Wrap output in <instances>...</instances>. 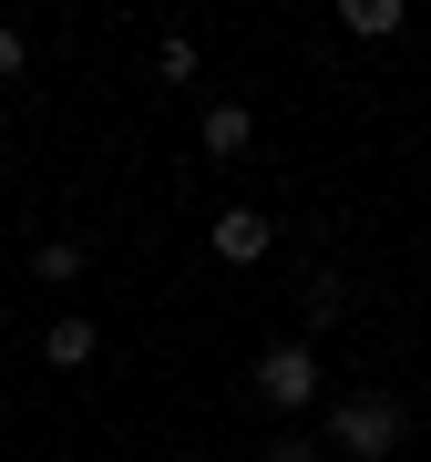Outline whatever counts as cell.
Here are the masks:
<instances>
[{
	"label": "cell",
	"instance_id": "obj_11",
	"mask_svg": "<svg viewBox=\"0 0 431 462\" xmlns=\"http://www.w3.org/2000/svg\"><path fill=\"white\" fill-rule=\"evenodd\" d=\"M267 462H329V442H318V431H278V442H267Z\"/></svg>",
	"mask_w": 431,
	"mask_h": 462
},
{
	"label": "cell",
	"instance_id": "obj_12",
	"mask_svg": "<svg viewBox=\"0 0 431 462\" xmlns=\"http://www.w3.org/2000/svg\"><path fill=\"white\" fill-rule=\"evenodd\" d=\"M0 134H11V114H0Z\"/></svg>",
	"mask_w": 431,
	"mask_h": 462
},
{
	"label": "cell",
	"instance_id": "obj_1",
	"mask_svg": "<svg viewBox=\"0 0 431 462\" xmlns=\"http://www.w3.org/2000/svg\"><path fill=\"white\" fill-rule=\"evenodd\" d=\"M400 431H411V411H400L390 391H339L329 421H318V442L349 452V462H381V452H400Z\"/></svg>",
	"mask_w": 431,
	"mask_h": 462
},
{
	"label": "cell",
	"instance_id": "obj_9",
	"mask_svg": "<svg viewBox=\"0 0 431 462\" xmlns=\"http://www.w3.org/2000/svg\"><path fill=\"white\" fill-rule=\"evenodd\" d=\"M154 72H165V83H196L206 62H196V42H185V32H165V42H154Z\"/></svg>",
	"mask_w": 431,
	"mask_h": 462
},
{
	"label": "cell",
	"instance_id": "obj_3",
	"mask_svg": "<svg viewBox=\"0 0 431 462\" xmlns=\"http://www.w3.org/2000/svg\"><path fill=\"white\" fill-rule=\"evenodd\" d=\"M206 247H216V267H257L267 247H278V226H267L257 206H226V216H216V236H206Z\"/></svg>",
	"mask_w": 431,
	"mask_h": 462
},
{
	"label": "cell",
	"instance_id": "obj_7",
	"mask_svg": "<svg viewBox=\"0 0 431 462\" xmlns=\"http://www.w3.org/2000/svg\"><path fill=\"white\" fill-rule=\"evenodd\" d=\"M32 278H41V288H72V278H83V247H72V236H51V247H32Z\"/></svg>",
	"mask_w": 431,
	"mask_h": 462
},
{
	"label": "cell",
	"instance_id": "obj_5",
	"mask_svg": "<svg viewBox=\"0 0 431 462\" xmlns=\"http://www.w3.org/2000/svg\"><path fill=\"white\" fill-rule=\"evenodd\" d=\"M41 360L51 370H93L103 360V319H51V329H41Z\"/></svg>",
	"mask_w": 431,
	"mask_h": 462
},
{
	"label": "cell",
	"instance_id": "obj_2",
	"mask_svg": "<svg viewBox=\"0 0 431 462\" xmlns=\"http://www.w3.org/2000/svg\"><path fill=\"white\" fill-rule=\"evenodd\" d=\"M257 401H267V411H318V401H329L318 349H308V339H267V349H257Z\"/></svg>",
	"mask_w": 431,
	"mask_h": 462
},
{
	"label": "cell",
	"instance_id": "obj_13",
	"mask_svg": "<svg viewBox=\"0 0 431 462\" xmlns=\"http://www.w3.org/2000/svg\"><path fill=\"white\" fill-rule=\"evenodd\" d=\"M175 462H196V452H175Z\"/></svg>",
	"mask_w": 431,
	"mask_h": 462
},
{
	"label": "cell",
	"instance_id": "obj_10",
	"mask_svg": "<svg viewBox=\"0 0 431 462\" xmlns=\"http://www.w3.org/2000/svg\"><path fill=\"white\" fill-rule=\"evenodd\" d=\"M21 72H32V32H21V21H0V83H21Z\"/></svg>",
	"mask_w": 431,
	"mask_h": 462
},
{
	"label": "cell",
	"instance_id": "obj_8",
	"mask_svg": "<svg viewBox=\"0 0 431 462\" xmlns=\"http://www.w3.org/2000/svg\"><path fill=\"white\" fill-rule=\"evenodd\" d=\"M339 309H349V278H339V267H318V278H308V329H329Z\"/></svg>",
	"mask_w": 431,
	"mask_h": 462
},
{
	"label": "cell",
	"instance_id": "obj_6",
	"mask_svg": "<svg viewBox=\"0 0 431 462\" xmlns=\"http://www.w3.org/2000/svg\"><path fill=\"white\" fill-rule=\"evenodd\" d=\"M339 32L349 42H390L400 32V0H339Z\"/></svg>",
	"mask_w": 431,
	"mask_h": 462
},
{
	"label": "cell",
	"instance_id": "obj_4",
	"mask_svg": "<svg viewBox=\"0 0 431 462\" xmlns=\"http://www.w3.org/2000/svg\"><path fill=\"white\" fill-rule=\"evenodd\" d=\"M196 144L216 154V165H236V154L257 144V114H247V103H206V124H196Z\"/></svg>",
	"mask_w": 431,
	"mask_h": 462
}]
</instances>
